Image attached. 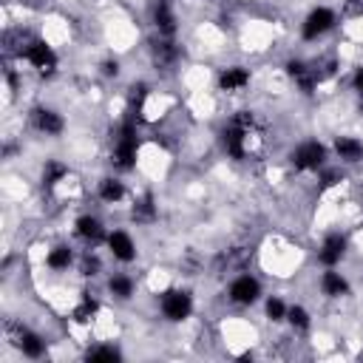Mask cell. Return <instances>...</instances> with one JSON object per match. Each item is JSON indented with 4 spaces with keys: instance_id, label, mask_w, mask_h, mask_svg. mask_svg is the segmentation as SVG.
<instances>
[{
    "instance_id": "cell-11",
    "label": "cell",
    "mask_w": 363,
    "mask_h": 363,
    "mask_svg": "<svg viewBox=\"0 0 363 363\" xmlns=\"http://www.w3.org/2000/svg\"><path fill=\"white\" fill-rule=\"evenodd\" d=\"M349 250H352L349 235H346L343 230H329V233H326V235L318 241L315 261H318L320 267H340V264L346 261Z\"/></svg>"
},
{
    "instance_id": "cell-6",
    "label": "cell",
    "mask_w": 363,
    "mask_h": 363,
    "mask_svg": "<svg viewBox=\"0 0 363 363\" xmlns=\"http://www.w3.org/2000/svg\"><path fill=\"white\" fill-rule=\"evenodd\" d=\"M264 281L255 275V272H250V269H238V272H233L230 275V281L224 284V298L233 303V306H238V309H252V306H258L261 301H264Z\"/></svg>"
},
{
    "instance_id": "cell-12",
    "label": "cell",
    "mask_w": 363,
    "mask_h": 363,
    "mask_svg": "<svg viewBox=\"0 0 363 363\" xmlns=\"http://www.w3.org/2000/svg\"><path fill=\"white\" fill-rule=\"evenodd\" d=\"M130 190L122 179V173H102L96 182H94V199L102 204V207H119L125 201H130Z\"/></svg>"
},
{
    "instance_id": "cell-2",
    "label": "cell",
    "mask_w": 363,
    "mask_h": 363,
    "mask_svg": "<svg viewBox=\"0 0 363 363\" xmlns=\"http://www.w3.org/2000/svg\"><path fill=\"white\" fill-rule=\"evenodd\" d=\"M286 162L301 176H318L332 162V147L318 136H306L286 150Z\"/></svg>"
},
{
    "instance_id": "cell-9",
    "label": "cell",
    "mask_w": 363,
    "mask_h": 363,
    "mask_svg": "<svg viewBox=\"0 0 363 363\" xmlns=\"http://www.w3.org/2000/svg\"><path fill=\"white\" fill-rule=\"evenodd\" d=\"M102 247H105L108 258L113 264H119V267H130L139 258V241L128 227H111Z\"/></svg>"
},
{
    "instance_id": "cell-8",
    "label": "cell",
    "mask_w": 363,
    "mask_h": 363,
    "mask_svg": "<svg viewBox=\"0 0 363 363\" xmlns=\"http://www.w3.org/2000/svg\"><path fill=\"white\" fill-rule=\"evenodd\" d=\"M216 82V91L227 99H235V96H244L250 88H252V68L244 65V62H227L216 71L213 77Z\"/></svg>"
},
{
    "instance_id": "cell-13",
    "label": "cell",
    "mask_w": 363,
    "mask_h": 363,
    "mask_svg": "<svg viewBox=\"0 0 363 363\" xmlns=\"http://www.w3.org/2000/svg\"><path fill=\"white\" fill-rule=\"evenodd\" d=\"M77 261H79V250L71 241H54L43 252V269H48L51 275H65L77 269Z\"/></svg>"
},
{
    "instance_id": "cell-1",
    "label": "cell",
    "mask_w": 363,
    "mask_h": 363,
    "mask_svg": "<svg viewBox=\"0 0 363 363\" xmlns=\"http://www.w3.org/2000/svg\"><path fill=\"white\" fill-rule=\"evenodd\" d=\"M142 153V125L133 113L122 116L113 128L111 145H108V167L113 173H133Z\"/></svg>"
},
{
    "instance_id": "cell-15",
    "label": "cell",
    "mask_w": 363,
    "mask_h": 363,
    "mask_svg": "<svg viewBox=\"0 0 363 363\" xmlns=\"http://www.w3.org/2000/svg\"><path fill=\"white\" fill-rule=\"evenodd\" d=\"M102 286H105V295L113 301V303H130L136 295H139V281L136 275H130L128 269H113L102 278Z\"/></svg>"
},
{
    "instance_id": "cell-17",
    "label": "cell",
    "mask_w": 363,
    "mask_h": 363,
    "mask_svg": "<svg viewBox=\"0 0 363 363\" xmlns=\"http://www.w3.org/2000/svg\"><path fill=\"white\" fill-rule=\"evenodd\" d=\"M128 216L136 227H150L159 221V199L150 193V190H142V193H133L130 196V207H128Z\"/></svg>"
},
{
    "instance_id": "cell-19",
    "label": "cell",
    "mask_w": 363,
    "mask_h": 363,
    "mask_svg": "<svg viewBox=\"0 0 363 363\" xmlns=\"http://www.w3.org/2000/svg\"><path fill=\"white\" fill-rule=\"evenodd\" d=\"M312 312H309V306L306 303H289V309H286V326H289V332L292 335H306V332H312Z\"/></svg>"
},
{
    "instance_id": "cell-4",
    "label": "cell",
    "mask_w": 363,
    "mask_h": 363,
    "mask_svg": "<svg viewBox=\"0 0 363 363\" xmlns=\"http://www.w3.org/2000/svg\"><path fill=\"white\" fill-rule=\"evenodd\" d=\"M3 335H6V343L20 357H26V360H43L48 354V337L40 329H34V326H28L23 320H17V323L14 320H6Z\"/></svg>"
},
{
    "instance_id": "cell-7",
    "label": "cell",
    "mask_w": 363,
    "mask_h": 363,
    "mask_svg": "<svg viewBox=\"0 0 363 363\" xmlns=\"http://www.w3.org/2000/svg\"><path fill=\"white\" fill-rule=\"evenodd\" d=\"M26 119H28V128H31L34 133H40L43 139H60V136L68 130L65 113H62L57 105H51V102H34V105L28 108Z\"/></svg>"
},
{
    "instance_id": "cell-3",
    "label": "cell",
    "mask_w": 363,
    "mask_h": 363,
    "mask_svg": "<svg viewBox=\"0 0 363 363\" xmlns=\"http://www.w3.org/2000/svg\"><path fill=\"white\" fill-rule=\"evenodd\" d=\"M340 26V11L329 3H315L306 9V14L298 23V40L301 43H320Z\"/></svg>"
},
{
    "instance_id": "cell-21",
    "label": "cell",
    "mask_w": 363,
    "mask_h": 363,
    "mask_svg": "<svg viewBox=\"0 0 363 363\" xmlns=\"http://www.w3.org/2000/svg\"><path fill=\"white\" fill-rule=\"evenodd\" d=\"M261 306H264V318H267L272 326H278V323H286V309H289V303L284 301V295H278V292H272V295H264Z\"/></svg>"
},
{
    "instance_id": "cell-18",
    "label": "cell",
    "mask_w": 363,
    "mask_h": 363,
    "mask_svg": "<svg viewBox=\"0 0 363 363\" xmlns=\"http://www.w3.org/2000/svg\"><path fill=\"white\" fill-rule=\"evenodd\" d=\"M71 179V164L60 156H48L43 164H40V187L45 193H57L65 182Z\"/></svg>"
},
{
    "instance_id": "cell-5",
    "label": "cell",
    "mask_w": 363,
    "mask_h": 363,
    "mask_svg": "<svg viewBox=\"0 0 363 363\" xmlns=\"http://www.w3.org/2000/svg\"><path fill=\"white\" fill-rule=\"evenodd\" d=\"M156 309L162 315L164 323H187L196 312V295L193 289L187 286H179V284H170L164 286L159 295H156Z\"/></svg>"
},
{
    "instance_id": "cell-22",
    "label": "cell",
    "mask_w": 363,
    "mask_h": 363,
    "mask_svg": "<svg viewBox=\"0 0 363 363\" xmlns=\"http://www.w3.org/2000/svg\"><path fill=\"white\" fill-rule=\"evenodd\" d=\"M349 91L354 94L357 102H363V65H354L349 74Z\"/></svg>"
},
{
    "instance_id": "cell-16",
    "label": "cell",
    "mask_w": 363,
    "mask_h": 363,
    "mask_svg": "<svg viewBox=\"0 0 363 363\" xmlns=\"http://www.w3.org/2000/svg\"><path fill=\"white\" fill-rule=\"evenodd\" d=\"M318 292L326 301H343L352 295V281L340 267H320L318 275Z\"/></svg>"
},
{
    "instance_id": "cell-14",
    "label": "cell",
    "mask_w": 363,
    "mask_h": 363,
    "mask_svg": "<svg viewBox=\"0 0 363 363\" xmlns=\"http://www.w3.org/2000/svg\"><path fill=\"white\" fill-rule=\"evenodd\" d=\"M329 147H332V162H337L340 167L363 164V139L357 133H335Z\"/></svg>"
},
{
    "instance_id": "cell-20",
    "label": "cell",
    "mask_w": 363,
    "mask_h": 363,
    "mask_svg": "<svg viewBox=\"0 0 363 363\" xmlns=\"http://www.w3.org/2000/svg\"><path fill=\"white\" fill-rule=\"evenodd\" d=\"M82 357L85 360H122L125 352L113 340H94V343H88L82 349Z\"/></svg>"
},
{
    "instance_id": "cell-10",
    "label": "cell",
    "mask_w": 363,
    "mask_h": 363,
    "mask_svg": "<svg viewBox=\"0 0 363 363\" xmlns=\"http://www.w3.org/2000/svg\"><path fill=\"white\" fill-rule=\"evenodd\" d=\"M108 224L102 221V216L99 213H94V210H85V213H79L74 221H71V235L79 241V244H85V247H99V244H105V235H108Z\"/></svg>"
}]
</instances>
